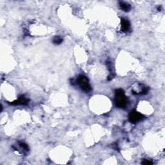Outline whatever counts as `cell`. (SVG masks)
Listing matches in <instances>:
<instances>
[{
    "instance_id": "cell-1",
    "label": "cell",
    "mask_w": 165,
    "mask_h": 165,
    "mask_svg": "<svg viewBox=\"0 0 165 165\" xmlns=\"http://www.w3.org/2000/svg\"><path fill=\"white\" fill-rule=\"evenodd\" d=\"M115 104L118 108H124L128 104V99L122 89H117L115 92Z\"/></svg>"
},
{
    "instance_id": "cell-2",
    "label": "cell",
    "mask_w": 165,
    "mask_h": 165,
    "mask_svg": "<svg viewBox=\"0 0 165 165\" xmlns=\"http://www.w3.org/2000/svg\"><path fill=\"white\" fill-rule=\"evenodd\" d=\"M76 83L84 92L88 93L92 91V87L89 83V80L87 77L84 75H80L78 76L76 80Z\"/></svg>"
},
{
    "instance_id": "cell-3",
    "label": "cell",
    "mask_w": 165,
    "mask_h": 165,
    "mask_svg": "<svg viewBox=\"0 0 165 165\" xmlns=\"http://www.w3.org/2000/svg\"><path fill=\"white\" fill-rule=\"evenodd\" d=\"M144 116L141 113L137 112L136 111H132L130 113L128 116V119L130 122L132 123H136L143 119Z\"/></svg>"
},
{
    "instance_id": "cell-4",
    "label": "cell",
    "mask_w": 165,
    "mask_h": 165,
    "mask_svg": "<svg viewBox=\"0 0 165 165\" xmlns=\"http://www.w3.org/2000/svg\"><path fill=\"white\" fill-rule=\"evenodd\" d=\"M121 29L123 32H128L130 30V23L128 20L125 18H121Z\"/></svg>"
},
{
    "instance_id": "cell-5",
    "label": "cell",
    "mask_w": 165,
    "mask_h": 165,
    "mask_svg": "<svg viewBox=\"0 0 165 165\" xmlns=\"http://www.w3.org/2000/svg\"><path fill=\"white\" fill-rule=\"evenodd\" d=\"M29 100L26 97L23 96L19 97L16 101H15L12 103H11L10 104H13V105H26L28 104Z\"/></svg>"
},
{
    "instance_id": "cell-6",
    "label": "cell",
    "mask_w": 165,
    "mask_h": 165,
    "mask_svg": "<svg viewBox=\"0 0 165 165\" xmlns=\"http://www.w3.org/2000/svg\"><path fill=\"white\" fill-rule=\"evenodd\" d=\"M119 5L120 8H121L122 11L124 12H128L130 11L131 9L130 4H129L125 2H119Z\"/></svg>"
},
{
    "instance_id": "cell-7",
    "label": "cell",
    "mask_w": 165,
    "mask_h": 165,
    "mask_svg": "<svg viewBox=\"0 0 165 165\" xmlns=\"http://www.w3.org/2000/svg\"><path fill=\"white\" fill-rule=\"evenodd\" d=\"M52 42L55 45H59V44H61L63 42V39L59 36H55L52 39Z\"/></svg>"
},
{
    "instance_id": "cell-8",
    "label": "cell",
    "mask_w": 165,
    "mask_h": 165,
    "mask_svg": "<svg viewBox=\"0 0 165 165\" xmlns=\"http://www.w3.org/2000/svg\"><path fill=\"white\" fill-rule=\"evenodd\" d=\"M153 163L150 161H149V160L147 159H144L143 162H142V164H147V165H150V164H152Z\"/></svg>"
}]
</instances>
